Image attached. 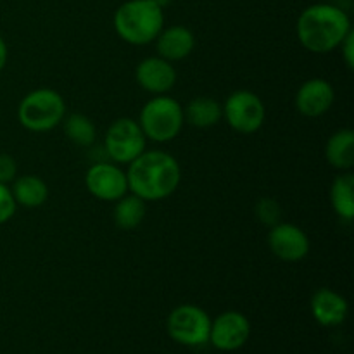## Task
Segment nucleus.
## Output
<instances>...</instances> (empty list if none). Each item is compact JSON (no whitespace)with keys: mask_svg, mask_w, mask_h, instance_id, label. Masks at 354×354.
Returning a JSON list of instances; mask_svg holds the SVG:
<instances>
[{"mask_svg":"<svg viewBox=\"0 0 354 354\" xmlns=\"http://www.w3.org/2000/svg\"><path fill=\"white\" fill-rule=\"evenodd\" d=\"M66 118L64 97L54 88L28 92L17 106V121L33 133H45L57 128Z\"/></svg>","mask_w":354,"mask_h":354,"instance_id":"obj_5","label":"nucleus"},{"mask_svg":"<svg viewBox=\"0 0 354 354\" xmlns=\"http://www.w3.org/2000/svg\"><path fill=\"white\" fill-rule=\"evenodd\" d=\"M254 213L256 218L270 228L282 221V206L279 204V201L272 199V197H261L256 203Z\"/></svg>","mask_w":354,"mask_h":354,"instance_id":"obj_22","label":"nucleus"},{"mask_svg":"<svg viewBox=\"0 0 354 354\" xmlns=\"http://www.w3.org/2000/svg\"><path fill=\"white\" fill-rule=\"evenodd\" d=\"M113 26L121 40L144 47L152 44L165 28V12L151 0H127L114 12Z\"/></svg>","mask_w":354,"mask_h":354,"instance_id":"obj_3","label":"nucleus"},{"mask_svg":"<svg viewBox=\"0 0 354 354\" xmlns=\"http://www.w3.org/2000/svg\"><path fill=\"white\" fill-rule=\"evenodd\" d=\"M147 214V203L135 194H124L121 199L114 203L113 218L114 225L121 230H133L144 221Z\"/></svg>","mask_w":354,"mask_h":354,"instance_id":"obj_20","label":"nucleus"},{"mask_svg":"<svg viewBox=\"0 0 354 354\" xmlns=\"http://www.w3.org/2000/svg\"><path fill=\"white\" fill-rule=\"evenodd\" d=\"M147 149V137L137 120L120 118L109 124L104 138V151L116 165H130Z\"/></svg>","mask_w":354,"mask_h":354,"instance_id":"obj_7","label":"nucleus"},{"mask_svg":"<svg viewBox=\"0 0 354 354\" xmlns=\"http://www.w3.org/2000/svg\"><path fill=\"white\" fill-rule=\"evenodd\" d=\"M127 166L128 190L145 203L173 196L182 180V169L175 156L159 149H145Z\"/></svg>","mask_w":354,"mask_h":354,"instance_id":"obj_1","label":"nucleus"},{"mask_svg":"<svg viewBox=\"0 0 354 354\" xmlns=\"http://www.w3.org/2000/svg\"><path fill=\"white\" fill-rule=\"evenodd\" d=\"M7 59H9V47H7L6 40H3L2 35H0V73L6 68Z\"/></svg>","mask_w":354,"mask_h":354,"instance_id":"obj_26","label":"nucleus"},{"mask_svg":"<svg viewBox=\"0 0 354 354\" xmlns=\"http://www.w3.org/2000/svg\"><path fill=\"white\" fill-rule=\"evenodd\" d=\"M66 137L78 147H92L97 138V128L88 116L80 113H73L64 120Z\"/></svg>","mask_w":354,"mask_h":354,"instance_id":"obj_21","label":"nucleus"},{"mask_svg":"<svg viewBox=\"0 0 354 354\" xmlns=\"http://www.w3.org/2000/svg\"><path fill=\"white\" fill-rule=\"evenodd\" d=\"M325 158L334 169L351 171L354 166V131L351 128H342L328 137Z\"/></svg>","mask_w":354,"mask_h":354,"instance_id":"obj_16","label":"nucleus"},{"mask_svg":"<svg viewBox=\"0 0 354 354\" xmlns=\"http://www.w3.org/2000/svg\"><path fill=\"white\" fill-rule=\"evenodd\" d=\"M10 192L17 206L28 207V209L44 206L48 199L47 183L37 175L16 176L10 185Z\"/></svg>","mask_w":354,"mask_h":354,"instance_id":"obj_18","label":"nucleus"},{"mask_svg":"<svg viewBox=\"0 0 354 354\" xmlns=\"http://www.w3.org/2000/svg\"><path fill=\"white\" fill-rule=\"evenodd\" d=\"M151 2H154L156 6H158V7H161V9H165V7H168L169 3L173 2V0H151Z\"/></svg>","mask_w":354,"mask_h":354,"instance_id":"obj_27","label":"nucleus"},{"mask_svg":"<svg viewBox=\"0 0 354 354\" xmlns=\"http://www.w3.org/2000/svg\"><path fill=\"white\" fill-rule=\"evenodd\" d=\"M137 121L147 140L166 144L175 140L185 124L183 106L168 93L152 95L142 106Z\"/></svg>","mask_w":354,"mask_h":354,"instance_id":"obj_4","label":"nucleus"},{"mask_svg":"<svg viewBox=\"0 0 354 354\" xmlns=\"http://www.w3.org/2000/svg\"><path fill=\"white\" fill-rule=\"evenodd\" d=\"M351 31L349 14L342 7L325 2L306 7L296 23L297 40L313 54L334 52Z\"/></svg>","mask_w":354,"mask_h":354,"instance_id":"obj_2","label":"nucleus"},{"mask_svg":"<svg viewBox=\"0 0 354 354\" xmlns=\"http://www.w3.org/2000/svg\"><path fill=\"white\" fill-rule=\"evenodd\" d=\"M17 176V162L10 154H0V183L9 185Z\"/></svg>","mask_w":354,"mask_h":354,"instance_id":"obj_24","label":"nucleus"},{"mask_svg":"<svg viewBox=\"0 0 354 354\" xmlns=\"http://www.w3.org/2000/svg\"><path fill=\"white\" fill-rule=\"evenodd\" d=\"M311 315L322 327H339L346 322L349 313V304L342 294L330 287H320L311 296Z\"/></svg>","mask_w":354,"mask_h":354,"instance_id":"obj_14","label":"nucleus"},{"mask_svg":"<svg viewBox=\"0 0 354 354\" xmlns=\"http://www.w3.org/2000/svg\"><path fill=\"white\" fill-rule=\"evenodd\" d=\"M176 69L173 62L151 55V57L142 59L135 69V80L138 86L152 95H162V93L171 92L176 83Z\"/></svg>","mask_w":354,"mask_h":354,"instance_id":"obj_12","label":"nucleus"},{"mask_svg":"<svg viewBox=\"0 0 354 354\" xmlns=\"http://www.w3.org/2000/svg\"><path fill=\"white\" fill-rule=\"evenodd\" d=\"M268 248L280 261L299 263L310 254L311 242L306 232L289 221L273 225L268 232Z\"/></svg>","mask_w":354,"mask_h":354,"instance_id":"obj_10","label":"nucleus"},{"mask_svg":"<svg viewBox=\"0 0 354 354\" xmlns=\"http://www.w3.org/2000/svg\"><path fill=\"white\" fill-rule=\"evenodd\" d=\"M330 204L341 220L353 221L354 218V175L341 171L330 185Z\"/></svg>","mask_w":354,"mask_h":354,"instance_id":"obj_19","label":"nucleus"},{"mask_svg":"<svg viewBox=\"0 0 354 354\" xmlns=\"http://www.w3.org/2000/svg\"><path fill=\"white\" fill-rule=\"evenodd\" d=\"M339 48H341L344 64L348 66V69H353L354 68V31H351V33L342 40V44L339 45Z\"/></svg>","mask_w":354,"mask_h":354,"instance_id":"obj_25","label":"nucleus"},{"mask_svg":"<svg viewBox=\"0 0 354 354\" xmlns=\"http://www.w3.org/2000/svg\"><path fill=\"white\" fill-rule=\"evenodd\" d=\"M85 187L95 199L104 203H116L130 192L127 171L113 161L93 162L85 173Z\"/></svg>","mask_w":354,"mask_h":354,"instance_id":"obj_9","label":"nucleus"},{"mask_svg":"<svg viewBox=\"0 0 354 354\" xmlns=\"http://www.w3.org/2000/svg\"><path fill=\"white\" fill-rule=\"evenodd\" d=\"M221 107H223V120L237 133L252 135L265 123V104L258 93L251 90H235L227 97Z\"/></svg>","mask_w":354,"mask_h":354,"instance_id":"obj_8","label":"nucleus"},{"mask_svg":"<svg viewBox=\"0 0 354 354\" xmlns=\"http://www.w3.org/2000/svg\"><path fill=\"white\" fill-rule=\"evenodd\" d=\"M335 100V90L325 78H310L297 88L294 106L304 118H320L330 111Z\"/></svg>","mask_w":354,"mask_h":354,"instance_id":"obj_13","label":"nucleus"},{"mask_svg":"<svg viewBox=\"0 0 354 354\" xmlns=\"http://www.w3.org/2000/svg\"><path fill=\"white\" fill-rule=\"evenodd\" d=\"M168 335L180 346L199 348L209 344L211 317L196 304H180L166 320Z\"/></svg>","mask_w":354,"mask_h":354,"instance_id":"obj_6","label":"nucleus"},{"mask_svg":"<svg viewBox=\"0 0 354 354\" xmlns=\"http://www.w3.org/2000/svg\"><path fill=\"white\" fill-rule=\"evenodd\" d=\"M251 335V324L241 311H223L214 320H211L209 344L220 351H237Z\"/></svg>","mask_w":354,"mask_h":354,"instance_id":"obj_11","label":"nucleus"},{"mask_svg":"<svg viewBox=\"0 0 354 354\" xmlns=\"http://www.w3.org/2000/svg\"><path fill=\"white\" fill-rule=\"evenodd\" d=\"M16 209L17 204L14 201L12 192H10V187L0 183V225L12 220V216L16 214Z\"/></svg>","mask_w":354,"mask_h":354,"instance_id":"obj_23","label":"nucleus"},{"mask_svg":"<svg viewBox=\"0 0 354 354\" xmlns=\"http://www.w3.org/2000/svg\"><path fill=\"white\" fill-rule=\"evenodd\" d=\"M183 118H185V123L196 128H211L223 120V107L220 100L213 97H194L183 107Z\"/></svg>","mask_w":354,"mask_h":354,"instance_id":"obj_17","label":"nucleus"},{"mask_svg":"<svg viewBox=\"0 0 354 354\" xmlns=\"http://www.w3.org/2000/svg\"><path fill=\"white\" fill-rule=\"evenodd\" d=\"M154 41L159 57L169 62L183 61L192 54L194 47H196V37H194L192 30H189L183 24L162 28Z\"/></svg>","mask_w":354,"mask_h":354,"instance_id":"obj_15","label":"nucleus"}]
</instances>
